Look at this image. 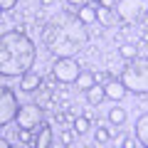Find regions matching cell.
<instances>
[{"label":"cell","mask_w":148,"mask_h":148,"mask_svg":"<svg viewBox=\"0 0 148 148\" xmlns=\"http://www.w3.org/2000/svg\"><path fill=\"white\" fill-rule=\"evenodd\" d=\"M104 99H106V86L104 84H94L91 89H86V101L91 106H99Z\"/></svg>","instance_id":"cell-10"},{"label":"cell","mask_w":148,"mask_h":148,"mask_svg":"<svg viewBox=\"0 0 148 148\" xmlns=\"http://www.w3.org/2000/svg\"><path fill=\"white\" fill-rule=\"evenodd\" d=\"M96 20H99L104 27H114L119 22V15L111 10V8H99V10H96Z\"/></svg>","instance_id":"cell-11"},{"label":"cell","mask_w":148,"mask_h":148,"mask_svg":"<svg viewBox=\"0 0 148 148\" xmlns=\"http://www.w3.org/2000/svg\"><path fill=\"white\" fill-rule=\"evenodd\" d=\"M89 40L86 25L72 12H57L42 27V42L57 59L74 57Z\"/></svg>","instance_id":"cell-1"},{"label":"cell","mask_w":148,"mask_h":148,"mask_svg":"<svg viewBox=\"0 0 148 148\" xmlns=\"http://www.w3.org/2000/svg\"><path fill=\"white\" fill-rule=\"evenodd\" d=\"M52 3H54V0H42V5H52Z\"/></svg>","instance_id":"cell-24"},{"label":"cell","mask_w":148,"mask_h":148,"mask_svg":"<svg viewBox=\"0 0 148 148\" xmlns=\"http://www.w3.org/2000/svg\"><path fill=\"white\" fill-rule=\"evenodd\" d=\"M40 86H42V77H40V74H30V72H27L25 77L20 79V89L27 91V94L35 91V89H40Z\"/></svg>","instance_id":"cell-9"},{"label":"cell","mask_w":148,"mask_h":148,"mask_svg":"<svg viewBox=\"0 0 148 148\" xmlns=\"http://www.w3.org/2000/svg\"><path fill=\"white\" fill-rule=\"evenodd\" d=\"M74 84L79 86V89L86 91V89H91V86L96 84V79H94V74H91V72H82L79 77H77V82H74Z\"/></svg>","instance_id":"cell-14"},{"label":"cell","mask_w":148,"mask_h":148,"mask_svg":"<svg viewBox=\"0 0 148 148\" xmlns=\"http://www.w3.org/2000/svg\"><path fill=\"white\" fill-rule=\"evenodd\" d=\"M94 79H96V84H106V82H111V74H106V72H96V74H94Z\"/></svg>","instance_id":"cell-20"},{"label":"cell","mask_w":148,"mask_h":148,"mask_svg":"<svg viewBox=\"0 0 148 148\" xmlns=\"http://www.w3.org/2000/svg\"><path fill=\"white\" fill-rule=\"evenodd\" d=\"M116 15L123 22H138L148 15V0H119Z\"/></svg>","instance_id":"cell-4"},{"label":"cell","mask_w":148,"mask_h":148,"mask_svg":"<svg viewBox=\"0 0 148 148\" xmlns=\"http://www.w3.org/2000/svg\"><path fill=\"white\" fill-rule=\"evenodd\" d=\"M79 64H77V59L72 57H62L54 62L52 67V77L59 82V84H72V82H77V77H79Z\"/></svg>","instance_id":"cell-5"},{"label":"cell","mask_w":148,"mask_h":148,"mask_svg":"<svg viewBox=\"0 0 148 148\" xmlns=\"http://www.w3.org/2000/svg\"><path fill=\"white\" fill-rule=\"evenodd\" d=\"M35 45L22 32H3L0 37V74L25 77L35 64Z\"/></svg>","instance_id":"cell-2"},{"label":"cell","mask_w":148,"mask_h":148,"mask_svg":"<svg viewBox=\"0 0 148 148\" xmlns=\"http://www.w3.org/2000/svg\"><path fill=\"white\" fill-rule=\"evenodd\" d=\"M121 82L131 94H148V57H133L123 67Z\"/></svg>","instance_id":"cell-3"},{"label":"cell","mask_w":148,"mask_h":148,"mask_svg":"<svg viewBox=\"0 0 148 148\" xmlns=\"http://www.w3.org/2000/svg\"><path fill=\"white\" fill-rule=\"evenodd\" d=\"M15 3H17V0H0V8H3V10H12V8H15Z\"/></svg>","instance_id":"cell-21"},{"label":"cell","mask_w":148,"mask_h":148,"mask_svg":"<svg viewBox=\"0 0 148 148\" xmlns=\"http://www.w3.org/2000/svg\"><path fill=\"white\" fill-rule=\"evenodd\" d=\"M42 119H45L42 106H37V104H25V106H20L15 121H17V126H20V128H30V131H35V128L42 126Z\"/></svg>","instance_id":"cell-7"},{"label":"cell","mask_w":148,"mask_h":148,"mask_svg":"<svg viewBox=\"0 0 148 148\" xmlns=\"http://www.w3.org/2000/svg\"><path fill=\"white\" fill-rule=\"evenodd\" d=\"M119 54H121L123 59H133V57H138V47H136V45H131V42H126V45L119 47Z\"/></svg>","instance_id":"cell-18"},{"label":"cell","mask_w":148,"mask_h":148,"mask_svg":"<svg viewBox=\"0 0 148 148\" xmlns=\"http://www.w3.org/2000/svg\"><path fill=\"white\" fill-rule=\"evenodd\" d=\"M106 99H111V101H121L123 96H126V84H123L121 79H111V82H106Z\"/></svg>","instance_id":"cell-8"},{"label":"cell","mask_w":148,"mask_h":148,"mask_svg":"<svg viewBox=\"0 0 148 148\" xmlns=\"http://www.w3.org/2000/svg\"><path fill=\"white\" fill-rule=\"evenodd\" d=\"M77 17H79L84 25H91V22L96 20V8H91V5H82L79 12H77Z\"/></svg>","instance_id":"cell-13"},{"label":"cell","mask_w":148,"mask_h":148,"mask_svg":"<svg viewBox=\"0 0 148 148\" xmlns=\"http://www.w3.org/2000/svg\"><path fill=\"white\" fill-rule=\"evenodd\" d=\"M89 126H91V119L89 116H79V119H74V133H86L89 131Z\"/></svg>","instance_id":"cell-17"},{"label":"cell","mask_w":148,"mask_h":148,"mask_svg":"<svg viewBox=\"0 0 148 148\" xmlns=\"http://www.w3.org/2000/svg\"><path fill=\"white\" fill-rule=\"evenodd\" d=\"M109 141H111V131L109 128H99V131H96V143H99V146H106Z\"/></svg>","instance_id":"cell-19"},{"label":"cell","mask_w":148,"mask_h":148,"mask_svg":"<svg viewBox=\"0 0 148 148\" xmlns=\"http://www.w3.org/2000/svg\"><path fill=\"white\" fill-rule=\"evenodd\" d=\"M69 5H77V8H82V5H91L94 0H67Z\"/></svg>","instance_id":"cell-22"},{"label":"cell","mask_w":148,"mask_h":148,"mask_svg":"<svg viewBox=\"0 0 148 148\" xmlns=\"http://www.w3.org/2000/svg\"><path fill=\"white\" fill-rule=\"evenodd\" d=\"M123 121H126V111H123L121 106H116V109L109 111V123L111 126H121Z\"/></svg>","instance_id":"cell-15"},{"label":"cell","mask_w":148,"mask_h":148,"mask_svg":"<svg viewBox=\"0 0 148 148\" xmlns=\"http://www.w3.org/2000/svg\"><path fill=\"white\" fill-rule=\"evenodd\" d=\"M136 138H138L141 146L148 148V114H143V116L136 121Z\"/></svg>","instance_id":"cell-12"},{"label":"cell","mask_w":148,"mask_h":148,"mask_svg":"<svg viewBox=\"0 0 148 148\" xmlns=\"http://www.w3.org/2000/svg\"><path fill=\"white\" fill-rule=\"evenodd\" d=\"M99 3H101V8H111V10H114L119 0H99Z\"/></svg>","instance_id":"cell-23"},{"label":"cell","mask_w":148,"mask_h":148,"mask_svg":"<svg viewBox=\"0 0 148 148\" xmlns=\"http://www.w3.org/2000/svg\"><path fill=\"white\" fill-rule=\"evenodd\" d=\"M35 146H37V148H47V146H52V128H49V126L40 131V136H37Z\"/></svg>","instance_id":"cell-16"},{"label":"cell","mask_w":148,"mask_h":148,"mask_svg":"<svg viewBox=\"0 0 148 148\" xmlns=\"http://www.w3.org/2000/svg\"><path fill=\"white\" fill-rule=\"evenodd\" d=\"M17 111H20V104L15 99V91L3 86L0 89V126H8L10 121H15Z\"/></svg>","instance_id":"cell-6"}]
</instances>
